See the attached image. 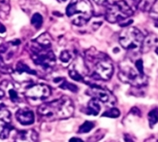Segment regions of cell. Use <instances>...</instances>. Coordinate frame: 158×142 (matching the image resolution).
<instances>
[{
  "mask_svg": "<svg viewBox=\"0 0 158 142\" xmlns=\"http://www.w3.org/2000/svg\"><path fill=\"white\" fill-rule=\"evenodd\" d=\"M2 45V41H1V38H0V46Z\"/></svg>",
  "mask_w": 158,
  "mask_h": 142,
  "instance_id": "1f68e13d",
  "label": "cell"
},
{
  "mask_svg": "<svg viewBox=\"0 0 158 142\" xmlns=\"http://www.w3.org/2000/svg\"><path fill=\"white\" fill-rule=\"evenodd\" d=\"M68 17L77 16L73 22L77 26H84L92 16V7L89 0H72L66 8Z\"/></svg>",
  "mask_w": 158,
  "mask_h": 142,
  "instance_id": "277c9868",
  "label": "cell"
},
{
  "mask_svg": "<svg viewBox=\"0 0 158 142\" xmlns=\"http://www.w3.org/2000/svg\"><path fill=\"white\" fill-rule=\"evenodd\" d=\"M86 64L90 76L98 80H110L114 74V65L110 58L95 49H89L86 53Z\"/></svg>",
  "mask_w": 158,
  "mask_h": 142,
  "instance_id": "6da1fadb",
  "label": "cell"
},
{
  "mask_svg": "<svg viewBox=\"0 0 158 142\" xmlns=\"http://www.w3.org/2000/svg\"><path fill=\"white\" fill-rule=\"evenodd\" d=\"M51 90L50 87H48L47 85H33L27 87L25 95L27 98L32 99H46L50 96Z\"/></svg>",
  "mask_w": 158,
  "mask_h": 142,
  "instance_id": "9c48e42d",
  "label": "cell"
},
{
  "mask_svg": "<svg viewBox=\"0 0 158 142\" xmlns=\"http://www.w3.org/2000/svg\"><path fill=\"white\" fill-rule=\"evenodd\" d=\"M69 142H84L81 138H79V137H72Z\"/></svg>",
  "mask_w": 158,
  "mask_h": 142,
  "instance_id": "83f0119b",
  "label": "cell"
},
{
  "mask_svg": "<svg viewBox=\"0 0 158 142\" xmlns=\"http://www.w3.org/2000/svg\"><path fill=\"white\" fill-rule=\"evenodd\" d=\"M16 73L19 75H23V74H28V75H35L36 72L34 70H32L28 65H26L25 63L19 61L17 63V67H16Z\"/></svg>",
  "mask_w": 158,
  "mask_h": 142,
  "instance_id": "2e32d148",
  "label": "cell"
},
{
  "mask_svg": "<svg viewBox=\"0 0 158 142\" xmlns=\"http://www.w3.org/2000/svg\"><path fill=\"white\" fill-rule=\"evenodd\" d=\"M93 1L98 5H104L107 2V0H93Z\"/></svg>",
  "mask_w": 158,
  "mask_h": 142,
  "instance_id": "f1b7e54d",
  "label": "cell"
},
{
  "mask_svg": "<svg viewBox=\"0 0 158 142\" xmlns=\"http://www.w3.org/2000/svg\"><path fill=\"white\" fill-rule=\"evenodd\" d=\"M101 109H102V107H101L100 101L93 98L88 104L87 113L90 114V115H98L101 112Z\"/></svg>",
  "mask_w": 158,
  "mask_h": 142,
  "instance_id": "5bb4252c",
  "label": "cell"
},
{
  "mask_svg": "<svg viewBox=\"0 0 158 142\" xmlns=\"http://www.w3.org/2000/svg\"><path fill=\"white\" fill-rule=\"evenodd\" d=\"M11 124V114L4 106H0V129Z\"/></svg>",
  "mask_w": 158,
  "mask_h": 142,
  "instance_id": "7c38bea8",
  "label": "cell"
},
{
  "mask_svg": "<svg viewBox=\"0 0 158 142\" xmlns=\"http://www.w3.org/2000/svg\"><path fill=\"white\" fill-rule=\"evenodd\" d=\"M73 102L67 97H62L60 99L44 103L37 109L38 114L47 120L67 119L73 115Z\"/></svg>",
  "mask_w": 158,
  "mask_h": 142,
  "instance_id": "7a4b0ae2",
  "label": "cell"
},
{
  "mask_svg": "<svg viewBox=\"0 0 158 142\" xmlns=\"http://www.w3.org/2000/svg\"><path fill=\"white\" fill-rule=\"evenodd\" d=\"M6 31H7L6 27L1 22H0V34H4V33H6Z\"/></svg>",
  "mask_w": 158,
  "mask_h": 142,
  "instance_id": "f546056e",
  "label": "cell"
},
{
  "mask_svg": "<svg viewBox=\"0 0 158 142\" xmlns=\"http://www.w3.org/2000/svg\"><path fill=\"white\" fill-rule=\"evenodd\" d=\"M88 92L92 98L98 99L100 102H102L106 105L112 106L115 103V98L114 97V95L104 88L96 86H91L90 89Z\"/></svg>",
  "mask_w": 158,
  "mask_h": 142,
  "instance_id": "ba28073f",
  "label": "cell"
},
{
  "mask_svg": "<svg viewBox=\"0 0 158 142\" xmlns=\"http://www.w3.org/2000/svg\"><path fill=\"white\" fill-rule=\"evenodd\" d=\"M16 119L23 125H30L35 122V114L31 110L20 109L16 112Z\"/></svg>",
  "mask_w": 158,
  "mask_h": 142,
  "instance_id": "8fae6325",
  "label": "cell"
},
{
  "mask_svg": "<svg viewBox=\"0 0 158 142\" xmlns=\"http://www.w3.org/2000/svg\"><path fill=\"white\" fill-rule=\"evenodd\" d=\"M38 140V135L37 133L33 130H22L20 132H17L14 142H37Z\"/></svg>",
  "mask_w": 158,
  "mask_h": 142,
  "instance_id": "30bf717a",
  "label": "cell"
},
{
  "mask_svg": "<svg viewBox=\"0 0 158 142\" xmlns=\"http://www.w3.org/2000/svg\"><path fill=\"white\" fill-rule=\"evenodd\" d=\"M10 11V0H1L0 3V18L3 20H7Z\"/></svg>",
  "mask_w": 158,
  "mask_h": 142,
  "instance_id": "9a60e30c",
  "label": "cell"
},
{
  "mask_svg": "<svg viewBox=\"0 0 158 142\" xmlns=\"http://www.w3.org/2000/svg\"><path fill=\"white\" fill-rule=\"evenodd\" d=\"M120 113L121 112L117 108H111L108 111H106L102 114V116L103 117H109V118H117V117H119Z\"/></svg>",
  "mask_w": 158,
  "mask_h": 142,
  "instance_id": "cb8c5ba5",
  "label": "cell"
},
{
  "mask_svg": "<svg viewBox=\"0 0 158 142\" xmlns=\"http://www.w3.org/2000/svg\"><path fill=\"white\" fill-rule=\"evenodd\" d=\"M95 126V124L93 122H90V121H86L83 124L80 125L78 129V133L79 134H86V133H89L90 130H92Z\"/></svg>",
  "mask_w": 158,
  "mask_h": 142,
  "instance_id": "ffe728a7",
  "label": "cell"
},
{
  "mask_svg": "<svg viewBox=\"0 0 158 142\" xmlns=\"http://www.w3.org/2000/svg\"><path fill=\"white\" fill-rule=\"evenodd\" d=\"M158 42V38L154 35V34H149L148 36L144 37L142 46H141V51L146 53L148 52L152 47H153L156 43Z\"/></svg>",
  "mask_w": 158,
  "mask_h": 142,
  "instance_id": "4fadbf2b",
  "label": "cell"
},
{
  "mask_svg": "<svg viewBox=\"0 0 158 142\" xmlns=\"http://www.w3.org/2000/svg\"><path fill=\"white\" fill-rule=\"evenodd\" d=\"M134 11L130 5L125 0L117 1L110 5L105 13V19L112 23L121 22L133 15Z\"/></svg>",
  "mask_w": 158,
  "mask_h": 142,
  "instance_id": "5b68a950",
  "label": "cell"
},
{
  "mask_svg": "<svg viewBox=\"0 0 158 142\" xmlns=\"http://www.w3.org/2000/svg\"><path fill=\"white\" fill-rule=\"evenodd\" d=\"M59 87H60V88H62V89L70 90V91H72V92H77V91H78L77 87H75L74 85H73V84H71V83H69V82L65 81L64 79L62 80V82L60 84V86H59Z\"/></svg>",
  "mask_w": 158,
  "mask_h": 142,
  "instance_id": "d4e9b609",
  "label": "cell"
},
{
  "mask_svg": "<svg viewBox=\"0 0 158 142\" xmlns=\"http://www.w3.org/2000/svg\"><path fill=\"white\" fill-rule=\"evenodd\" d=\"M31 23L36 28V29H39L42 24H43V17L40 13H35L31 19Z\"/></svg>",
  "mask_w": 158,
  "mask_h": 142,
  "instance_id": "44dd1931",
  "label": "cell"
},
{
  "mask_svg": "<svg viewBox=\"0 0 158 142\" xmlns=\"http://www.w3.org/2000/svg\"><path fill=\"white\" fill-rule=\"evenodd\" d=\"M10 44L12 45V46H14V47H17V46H19V45L21 44V40H20V39H15V40L11 41Z\"/></svg>",
  "mask_w": 158,
  "mask_h": 142,
  "instance_id": "4316f807",
  "label": "cell"
},
{
  "mask_svg": "<svg viewBox=\"0 0 158 142\" xmlns=\"http://www.w3.org/2000/svg\"><path fill=\"white\" fill-rule=\"evenodd\" d=\"M73 59V55L70 51L68 50H63L60 54V59L63 64H69Z\"/></svg>",
  "mask_w": 158,
  "mask_h": 142,
  "instance_id": "603a6c76",
  "label": "cell"
},
{
  "mask_svg": "<svg viewBox=\"0 0 158 142\" xmlns=\"http://www.w3.org/2000/svg\"><path fill=\"white\" fill-rule=\"evenodd\" d=\"M12 129H13V126L11 124H9V125L5 126L4 128H2L1 131H0V139L8 138L10 136V134Z\"/></svg>",
  "mask_w": 158,
  "mask_h": 142,
  "instance_id": "484cf974",
  "label": "cell"
},
{
  "mask_svg": "<svg viewBox=\"0 0 158 142\" xmlns=\"http://www.w3.org/2000/svg\"><path fill=\"white\" fill-rule=\"evenodd\" d=\"M156 2V0H139L137 7L141 10V11H149L153 4Z\"/></svg>",
  "mask_w": 158,
  "mask_h": 142,
  "instance_id": "ac0fdd59",
  "label": "cell"
},
{
  "mask_svg": "<svg viewBox=\"0 0 158 142\" xmlns=\"http://www.w3.org/2000/svg\"><path fill=\"white\" fill-rule=\"evenodd\" d=\"M62 1H66V0H62Z\"/></svg>",
  "mask_w": 158,
  "mask_h": 142,
  "instance_id": "d6a6232c",
  "label": "cell"
},
{
  "mask_svg": "<svg viewBox=\"0 0 158 142\" xmlns=\"http://www.w3.org/2000/svg\"><path fill=\"white\" fill-rule=\"evenodd\" d=\"M154 25H155V27H157V28H158V19L154 22Z\"/></svg>",
  "mask_w": 158,
  "mask_h": 142,
  "instance_id": "4dcf8cb0",
  "label": "cell"
},
{
  "mask_svg": "<svg viewBox=\"0 0 158 142\" xmlns=\"http://www.w3.org/2000/svg\"><path fill=\"white\" fill-rule=\"evenodd\" d=\"M148 119H149L150 127H153L154 124H156L158 122V108H155L149 112Z\"/></svg>",
  "mask_w": 158,
  "mask_h": 142,
  "instance_id": "d6986e66",
  "label": "cell"
},
{
  "mask_svg": "<svg viewBox=\"0 0 158 142\" xmlns=\"http://www.w3.org/2000/svg\"><path fill=\"white\" fill-rule=\"evenodd\" d=\"M144 36L141 32L135 27H128L119 35V43L121 47L127 50L137 51L141 48Z\"/></svg>",
  "mask_w": 158,
  "mask_h": 142,
  "instance_id": "8992f818",
  "label": "cell"
},
{
  "mask_svg": "<svg viewBox=\"0 0 158 142\" xmlns=\"http://www.w3.org/2000/svg\"><path fill=\"white\" fill-rule=\"evenodd\" d=\"M118 78L132 87H140L147 85L148 79L144 73H141L137 68L135 62L126 59L119 64Z\"/></svg>",
  "mask_w": 158,
  "mask_h": 142,
  "instance_id": "3957f363",
  "label": "cell"
},
{
  "mask_svg": "<svg viewBox=\"0 0 158 142\" xmlns=\"http://www.w3.org/2000/svg\"><path fill=\"white\" fill-rule=\"evenodd\" d=\"M35 42L41 47L46 48H49L51 47V37L48 33H44L40 36H38L35 39Z\"/></svg>",
  "mask_w": 158,
  "mask_h": 142,
  "instance_id": "e0dca14e",
  "label": "cell"
},
{
  "mask_svg": "<svg viewBox=\"0 0 158 142\" xmlns=\"http://www.w3.org/2000/svg\"><path fill=\"white\" fill-rule=\"evenodd\" d=\"M8 95H9V97H10V99L12 102H14V103L21 101V97H20L18 91H17L14 87H10V88H9V90H8Z\"/></svg>",
  "mask_w": 158,
  "mask_h": 142,
  "instance_id": "7402d4cb",
  "label": "cell"
},
{
  "mask_svg": "<svg viewBox=\"0 0 158 142\" xmlns=\"http://www.w3.org/2000/svg\"><path fill=\"white\" fill-rule=\"evenodd\" d=\"M89 69L82 59H76L69 67V76L77 82H85V77L88 75Z\"/></svg>",
  "mask_w": 158,
  "mask_h": 142,
  "instance_id": "52a82bcc",
  "label": "cell"
}]
</instances>
